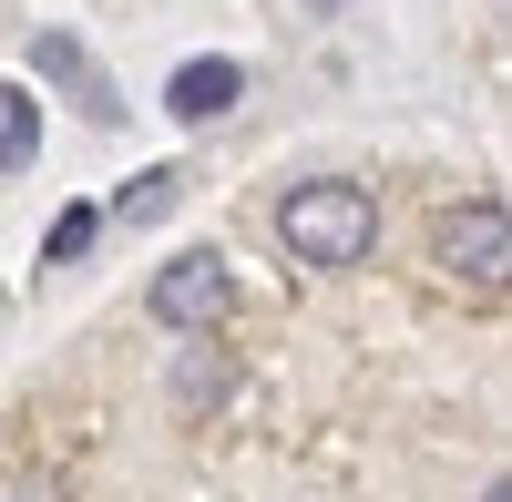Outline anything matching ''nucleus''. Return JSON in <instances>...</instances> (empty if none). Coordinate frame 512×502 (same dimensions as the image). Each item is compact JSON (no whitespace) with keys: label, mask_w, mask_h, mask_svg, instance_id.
I'll list each match as a JSON object with an SVG mask.
<instances>
[{"label":"nucleus","mask_w":512,"mask_h":502,"mask_svg":"<svg viewBox=\"0 0 512 502\" xmlns=\"http://www.w3.org/2000/svg\"><path fill=\"white\" fill-rule=\"evenodd\" d=\"M277 236L297 267H359L379 246V205H369V185H297L277 205Z\"/></svg>","instance_id":"obj_1"},{"label":"nucleus","mask_w":512,"mask_h":502,"mask_svg":"<svg viewBox=\"0 0 512 502\" xmlns=\"http://www.w3.org/2000/svg\"><path fill=\"white\" fill-rule=\"evenodd\" d=\"M226 298H236V277H226L216 246H185V257H164V277H154V318L164 328H216Z\"/></svg>","instance_id":"obj_2"},{"label":"nucleus","mask_w":512,"mask_h":502,"mask_svg":"<svg viewBox=\"0 0 512 502\" xmlns=\"http://www.w3.org/2000/svg\"><path fill=\"white\" fill-rule=\"evenodd\" d=\"M431 257L451 267V277H472L482 298L502 287V267H512V236H502V205L482 195V205H461V216H441V236H431Z\"/></svg>","instance_id":"obj_3"},{"label":"nucleus","mask_w":512,"mask_h":502,"mask_svg":"<svg viewBox=\"0 0 512 502\" xmlns=\"http://www.w3.org/2000/svg\"><path fill=\"white\" fill-rule=\"evenodd\" d=\"M236 93H246V72H236V62H185L175 82H164V113H175V123H216Z\"/></svg>","instance_id":"obj_4"},{"label":"nucleus","mask_w":512,"mask_h":502,"mask_svg":"<svg viewBox=\"0 0 512 502\" xmlns=\"http://www.w3.org/2000/svg\"><path fill=\"white\" fill-rule=\"evenodd\" d=\"M31 62L52 72V82H72V93H82V113H93V123H113V113H123V103H113V82H103L93 62H82V41H62V31H52V41L31 52Z\"/></svg>","instance_id":"obj_5"},{"label":"nucleus","mask_w":512,"mask_h":502,"mask_svg":"<svg viewBox=\"0 0 512 502\" xmlns=\"http://www.w3.org/2000/svg\"><path fill=\"white\" fill-rule=\"evenodd\" d=\"M31 154H41V103L21 82H0V175H21Z\"/></svg>","instance_id":"obj_6"},{"label":"nucleus","mask_w":512,"mask_h":502,"mask_svg":"<svg viewBox=\"0 0 512 502\" xmlns=\"http://www.w3.org/2000/svg\"><path fill=\"white\" fill-rule=\"evenodd\" d=\"M175 195H185V175H175V164H154V175H134V185L113 195V216H123V226H154Z\"/></svg>","instance_id":"obj_7"},{"label":"nucleus","mask_w":512,"mask_h":502,"mask_svg":"<svg viewBox=\"0 0 512 502\" xmlns=\"http://www.w3.org/2000/svg\"><path fill=\"white\" fill-rule=\"evenodd\" d=\"M93 236H103V216H93V205H62V226H52V246H41V257H52V267H72Z\"/></svg>","instance_id":"obj_8"},{"label":"nucleus","mask_w":512,"mask_h":502,"mask_svg":"<svg viewBox=\"0 0 512 502\" xmlns=\"http://www.w3.org/2000/svg\"><path fill=\"white\" fill-rule=\"evenodd\" d=\"M185 400H205V390H226V359H185V380H175Z\"/></svg>","instance_id":"obj_9"}]
</instances>
